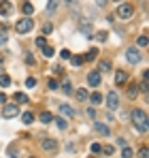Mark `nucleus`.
<instances>
[{
	"label": "nucleus",
	"mask_w": 149,
	"mask_h": 158,
	"mask_svg": "<svg viewBox=\"0 0 149 158\" xmlns=\"http://www.w3.org/2000/svg\"><path fill=\"white\" fill-rule=\"evenodd\" d=\"M58 6H60V0H49V2H47V13L53 15V13L58 11Z\"/></svg>",
	"instance_id": "13"
},
{
	"label": "nucleus",
	"mask_w": 149,
	"mask_h": 158,
	"mask_svg": "<svg viewBox=\"0 0 149 158\" xmlns=\"http://www.w3.org/2000/svg\"><path fill=\"white\" fill-rule=\"evenodd\" d=\"M96 53H98V49H96V47H94V49H92V52H87V53H85V58H83V62H92V60H94V58H96Z\"/></svg>",
	"instance_id": "22"
},
{
	"label": "nucleus",
	"mask_w": 149,
	"mask_h": 158,
	"mask_svg": "<svg viewBox=\"0 0 149 158\" xmlns=\"http://www.w3.org/2000/svg\"><path fill=\"white\" fill-rule=\"evenodd\" d=\"M0 85H2V88H9V85H11V77H9V75H0Z\"/></svg>",
	"instance_id": "25"
},
{
	"label": "nucleus",
	"mask_w": 149,
	"mask_h": 158,
	"mask_svg": "<svg viewBox=\"0 0 149 158\" xmlns=\"http://www.w3.org/2000/svg\"><path fill=\"white\" fill-rule=\"evenodd\" d=\"M62 90H64L66 94H70V92H73V85H70L68 81H64V83H62Z\"/></svg>",
	"instance_id": "33"
},
{
	"label": "nucleus",
	"mask_w": 149,
	"mask_h": 158,
	"mask_svg": "<svg viewBox=\"0 0 149 158\" xmlns=\"http://www.w3.org/2000/svg\"><path fill=\"white\" fill-rule=\"evenodd\" d=\"M81 32H83L85 36H92V24H90V22H85V24H81Z\"/></svg>",
	"instance_id": "20"
},
{
	"label": "nucleus",
	"mask_w": 149,
	"mask_h": 158,
	"mask_svg": "<svg viewBox=\"0 0 149 158\" xmlns=\"http://www.w3.org/2000/svg\"><path fill=\"white\" fill-rule=\"evenodd\" d=\"M102 154H104V156H113V154H115V148H113V145H104V148H102Z\"/></svg>",
	"instance_id": "26"
},
{
	"label": "nucleus",
	"mask_w": 149,
	"mask_h": 158,
	"mask_svg": "<svg viewBox=\"0 0 149 158\" xmlns=\"http://www.w3.org/2000/svg\"><path fill=\"white\" fill-rule=\"evenodd\" d=\"M87 96H90V94H87V90H85V88H79V90H77V101H81V103H83V101H87Z\"/></svg>",
	"instance_id": "15"
},
{
	"label": "nucleus",
	"mask_w": 149,
	"mask_h": 158,
	"mask_svg": "<svg viewBox=\"0 0 149 158\" xmlns=\"http://www.w3.org/2000/svg\"><path fill=\"white\" fill-rule=\"evenodd\" d=\"M90 150H92V154H102V145H100V143H92Z\"/></svg>",
	"instance_id": "29"
},
{
	"label": "nucleus",
	"mask_w": 149,
	"mask_h": 158,
	"mask_svg": "<svg viewBox=\"0 0 149 158\" xmlns=\"http://www.w3.org/2000/svg\"><path fill=\"white\" fill-rule=\"evenodd\" d=\"M115 83H117V85H126V83H128V73L119 69V71L115 73Z\"/></svg>",
	"instance_id": "10"
},
{
	"label": "nucleus",
	"mask_w": 149,
	"mask_h": 158,
	"mask_svg": "<svg viewBox=\"0 0 149 158\" xmlns=\"http://www.w3.org/2000/svg\"><path fill=\"white\" fill-rule=\"evenodd\" d=\"M128 94H130V96H134V98H136V94H139V85H136V83H132V85H130V88H128Z\"/></svg>",
	"instance_id": "27"
},
{
	"label": "nucleus",
	"mask_w": 149,
	"mask_h": 158,
	"mask_svg": "<svg viewBox=\"0 0 149 158\" xmlns=\"http://www.w3.org/2000/svg\"><path fill=\"white\" fill-rule=\"evenodd\" d=\"M58 128H60V131L66 128V120H64V118H58Z\"/></svg>",
	"instance_id": "36"
},
{
	"label": "nucleus",
	"mask_w": 149,
	"mask_h": 158,
	"mask_svg": "<svg viewBox=\"0 0 149 158\" xmlns=\"http://www.w3.org/2000/svg\"><path fill=\"white\" fill-rule=\"evenodd\" d=\"M60 56H62V58H64V60H68V58H70V56H73V53L68 52V49H62V52H60Z\"/></svg>",
	"instance_id": "39"
},
{
	"label": "nucleus",
	"mask_w": 149,
	"mask_h": 158,
	"mask_svg": "<svg viewBox=\"0 0 149 158\" xmlns=\"http://www.w3.org/2000/svg\"><path fill=\"white\" fill-rule=\"evenodd\" d=\"M26 62H28V64H34V56H32V53H26Z\"/></svg>",
	"instance_id": "40"
},
{
	"label": "nucleus",
	"mask_w": 149,
	"mask_h": 158,
	"mask_svg": "<svg viewBox=\"0 0 149 158\" xmlns=\"http://www.w3.org/2000/svg\"><path fill=\"white\" fill-rule=\"evenodd\" d=\"M122 156L124 158H132L134 156V150H132V148H124V150H122Z\"/></svg>",
	"instance_id": "28"
},
{
	"label": "nucleus",
	"mask_w": 149,
	"mask_h": 158,
	"mask_svg": "<svg viewBox=\"0 0 149 158\" xmlns=\"http://www.w3.org/2000/svg\"><path fill=\"white\" fill-rule=\"evenodd\" d=\"M141 156H143V158H147V156H149V152H147V148H141Z\"/></svg>",
	"instance_id": "42"
},
{
	"label": "nucleus",
	"mask_w": 149,
	"mask_h": 158,
	"mask_svg": "<svg viewBox=\"0 0 149 158\" xmlns=\"http://www.w3.org/2000/svg\"><path fill=\"white\" fill-rule=\"evenodd\" d=\"M87 98H90L92 107H96V105H100V103H102V96H100L98 92H94V94H92V96H87Z\"/></svg>",
	"instance_id": "16"
},
{
	"label": "nucleus",
	"mask_w": 149,
	"mask_h": 158,
	"mask_svg": "<svg viewBox=\"0 0 149 158\" xmlns=\"http://www.w3.org/2000/svg\"><path fill=\"white\" fill-rule=\"evenodd\" d=\"M32 28H34V22H32L30 17H24V19H19V22L15 24V30H17L19 34H28Z\"/></svg>",
	"instance_id": "2"
},
{
	"label": "nucleus",
	"mask_w": 149,
	"mask_h": 158,
	"mask_svg": "<svg viewBox=\"0 0 149 158\" xmlns=\"http://www.w3.org/2000/svg\"><path fill=\"white\" fill-rule=\"evenodd\" d=\"M47 85H49V90H58V88H60V83H58L55 79H49V81H47Z\"/></svg>",
	"instance_id": "32"
},
{
	"label": "nucleus",
	"mask_w": 149,
	"mask_h": 158,
	"mask_svg": "<svg viewBox=\"0 0 149 158\" xmlns=\"http://www.w3.org/2000/svg\"><path fill=\"white\" fill-rule=\"evenodd\" d=\"M94 131L100 132V135H104V137H107V135H111L109 126H107V124H100V122H96V124H94Z\"/></svg>",
	"instance_id": "12"
},
{
	"label": "nucleus",
	"mask_w": 149,
	"mask_h": 158,
	"mask_svg": "<svg viewBox=\"0 0 149 158\" xmlns=\"http://www.w3.org/2000/svg\"><path fill=\"white\" fill-rule=\"evenodd\" d=\"M68 60L73 62V66H81L83 64V56H70Z\"/></svg>",
	"instance_id": "23"
},
{
	"label": "nucleus",
	"mask_w": 149,
	"mask_h": 158,
	"mask_svg": "<svg viewBox=\"0 0 149 158\" xmlns=\"http://www.w3.org/2000/svg\"><path fill=\"white\" fill-rule=\"evenodd\" d=\"M64 2H73V0H64Z\"/></svg>",
	"instance_id": "46"
},
{
	"label": "nucleus",
	"mask_w": 149,
	"mask_h": 158,
	"mask_svg": "<svg viewBox=\"0 0 149 158\" xmlns=\"http://www.w3.org/2000/svg\"><path fill=\"white\" fill-rule=\"evenodd\" d=\"M43 56H45V58H53V56H55V49L49 47V45H45V47H43Z\"/></svg>",
	"instance_id": "21"
},
{
	"label": "nucleus",
	"mask_w": 149,
	"mask_h": 158,
	"mask_svg": "<svg viewBox=\"0 0 149 158\" xmlns=\"http://www.w3.org/2000/svg\"><path fill=\"white\" fill-rule=\"evenodd\" d=\"M136 45L139 47H147V36H139L136 39Z\"/></svg>",
	"instance_id": "31"
},
{
	"label": "nucleus",
	"mask_w": 149,
	"mask_h": 158,
	"mask_svg": "<svg viewBox=\"0 0 149 158\" xmlns=\"http://www.w3.org/2000/svg\"><path fill=\"white\" fill-rule=\"evenodd\" d=\"M96 4H100V6H104V4H107V0H96Z\"/></svg>",
	"instance_id": "44"
},
{
	"label": "nucleus",
	"mask_w": 149,
	"mask_h": 158,
	"mask_svg": "<svg viewBox=\"0 0 149 158\" xmlns=\"http://www.w3.org/2000/svg\"><path fill=\"white\" fill-rule=\"evenodd\" d=\"M22 122H24V124H32V122H34V113H32V111L22 113Z\"/></svg>",
	"instance_id": "14"
},
{
	"label": "nucleus",
	"mask_w": 149,
	"mask_h": 158,
	"mask_svg": "<svg viewBox=\"0 0 149 158\" xmlns=\"http://www.w3.org/2000/svg\"><path fill=\"white\" fill-rule=\"evenodd\" d=\"M11 13H13V4H11L9 0H2V2H0V15H2V17H9Z\"/></svg>",
	"instance_id": "9"
},
{
	"label": "nucleus",
	"mask_w": 149,
	"mask_h": 158,
	"mask_svg": "<svg viewBox=\"0 0 149 158\" xmlns=\"http://www.w3.org/2000/svg\"><path fill=\"white\" fill-rule=\"evenodd\" d=\"M22 11H24L26 15H28V17H30V15H32V13H34V6H32V4H30V2H26L24 6H22Z\"/></svg>",
	"instance_id": "24"
},
{
	"label": "nucleus",
	"mask_w": 149,
	"mask_h": 158,
	"mask_svg": "<svg viewBox=\"0 0 149 158\" xmlns=\"http://www.w3.org/2000/svg\"><path fill=\"white\" fill-rule=\"evenodd\" d=\"M6 41H9V36H6V32H2V30H0V45H4Z\"/></svg>",
	"instance_id": "38"
},
{
	"label": "nucleus",
	"mask_w": 149,
	"mask_h": 158,
	"mask_svg": "<svg viewBox=\"0 0 149 158\" xmlns=\"http://www.w3.org/2000/svg\"><path fill=\"white\" fill-rule=\"evenodd\" d=\"M87 115H90V118H96V111H94V107H90V109H87Z\"/></svg>",
	"instance_id": "41"
},
{
	"label": "nucleus",
	"mask_w": 149,
	"mask_h": 158,
	"mask_svg": "<svg viewBox=\"0 0 149 158\" xmlns=\"http://www.w3.org/2000/svg\"><path fill=\"white\" fill-rule=\"evenodd\" d=\"M132 15H134V6H132V4H119V6H117V17H119V19H130V17H132Z\"/></svg>",
	"instance_id": "4"
},
{
	"label": "nucleus",
	"mask_w": 149,
	"mask_h": 158,
	"mask_svg": "<svg viewBox=\"0 0 149 158\" xmlns=\"http://www.w3.org/2000/svg\"><path fill=\"white\" fill-rule=\"evenodd\" d=\"M100 81H102V73H100V71H90V73H87V83H90L92 88H98Z\"/></svg>",
	"instance_id": "6"
},
{
	"label": "nucleus",
	"mask_w": 149,
	"mask_h": 158,
	"mask_svg": "<svg viewBox=\"0 0 149 158\" xmlns=\"http://www.w3.org/2000/svg\"><path fill=\"white\" fill-rule=\"evenodd\" d=\"M98 71L100 73H109V71H111V62H109V60H102L98 64Z\"/></svg>",
	"instance_id": "17"
},
{
	"label": "nucleus",
	"mask_w": 149,
	"mask_h": 158,
	"mask_svg": "<svg viewBox=\"0 0 149 158\" xmlns=\"http://www.w3.org/2000/svg\"><path fill=\"white\" fill-rule=\"evenodd\" d=\"M53 32V26L51 24H43V34H51Z\"/></svg>",
	"instance_id": "34"
},
{
	"label": "nucleus",
	"mask_w": 149,
	"mask_h": 158,
	"mask_svg": "<svg viewBox=\"0 0 149 158\" xmlns=\"http://www.w3.org/2000/svg\"><path fill=\"white\" fill-rule=\"evenodd\" d=\"M92 36H94L96 41H100V43H102V41H107V32H96V34H92Z\"/></svg>",
	"instance_id": "30"
},
{
	"label": "nucleus",
	"mask_w": 149,
	"mask_h": 158,
	"mask_svg": "<svg viewBox=\"0 0 149 158\" xmlns=\"http://www.w3.org/2000/svg\"><path fill=\"white\" fill-rule=\"evenodd\" d=\"M36 45H38V47H45V45H47L45 36H38V39H36Z\"/></svg>",
	"instance_id": "37"
},
{
	"label": "nucleus",
	"mask_w": 149,
	"mask_h": 158,
	"mask_svg": "<svg viewBox=\"0 0 149 158\" xmlns=\"http://www.w3.org/2000/svg\"><path fill=\"white\" fill-rule=\"evenodd\" d=\"M60 113H62V115H66V118H73V115H74V109L70 105H66V103H64V105H60Z\"/></svg>",
	"instance_id": "11"
},
{
	"label": "nucleus",
	"mask_w": 149,
	"mask_h": 158,
	"mask_svg": "<svg viewBox=\"0 0 149 158\" xmlns=\"http://www.w3.org/2000/svg\"><path fill=\"white\" fill-rule=\"evenodd\" d=\"M2 115H4L6 120H11V118L19 115V105H17V103H4V109H2Z\"/></svg>",
	"instance_id": "3"
},
{
	"label": "nucleus",
	"mask_w": 149,
	"mask_h": 158,
	"mask_svg": "<svg viewBox=\"0 0 149 158\" xmlns=\"http://www.w3.org/2000/svg\"><path fill=\"white\" fill-rule=\"evenodd\" d=\"M126 60H128L130 64H139V62H141V52H139L136 47H128V49H126Z\"/></svg>",
	"instance_id": "5"
},
{
	"label": "nucleus",
	"mask_w": 149,
	"mask_h": 158,
	"mask_svg": "<svg viewBox=\"0 0 149 158\" xmlns=\"http://www.w3.org/2000/svg\"><path fill=\"white\" fill-rule=\"evenodd\" d=\"M115 2H124V0H115Z\"/></svg>",
	"instance_id": "45"
},
{
	"label": "nucleus",
	"mask_w": 149,
	"mask_h": 158,
	"mask_svg": "<svg viewBox=\"0 0 149 158\" xmlns=\"http://www.w3.org/2000/svg\"><path fill=\"white\" fill-rule=\"evenodd\" d=\"M4 103H6V96H4V94L0 92V105H4Z\"/></svg>",
	"instance_id": "43"
},
{
	"label": "nucleus",
	"mask_w": 149,
	"mask_h": 158,
	"mask_svg": "<svg viewBox=\"0 0 149 158\" xmlns=\"http://www.w3.org/2000/svg\"><path fill=\"white\" fill-rule=\"evenodd\" d=\"M41 148H43L45 152H49V154H55V152H58V141H55V139H43V141H41Z\"/></svg>",
	"instance_id": "7"
},
{
	"label": "nucleus",
	"mask_w": 149,
	"mask_h": 158,
	"mask_svg": "<svg viewBox=\"0 0 149 158\" xmlns=\"http://www.w3.org/2000/svg\"><path fill=\"white\" fill-rule=\"evenodd\" d=\"M107 107H109L111 111H115V109L119 107V96H117L115 92H109V96H107Z\"/></svg>",
	"instance_id": "8"
},
{
	"label": "nucleus",
	"mask_w": 149,
	"mask_h": 158,
	"mask_svg": "<svg viewBox=\"0 0 149 158\" xmlns=\"http://www.w3.org/2000/svg\"><path fill=\"white\" fill-rule=\"evenodd\" d=\"M38 120H41V122H43V124H49L51 120H53V115H51L49 111H43V113H41V118H38Z\"/></svg>",
	"instance_id": "19"
},
{
	"label": "nucleus",
	"mask_w": 149,
	"mask_h": 158,
	"mask_svg": "<svg viewBox=\"0 0 149 158\" xmlns=\"http://www.w3.org/2000/svg\"><path fill=\"white\" fill-rule=\"evenodd\" d=\"M130 115H132V124H134V128H136L139 132H147V131H149L147 113H145L143 109H134Z\"/></svg>",
	"instance_id": "1"
},
{
	"label": "nucleus",
	"mask_w": 149,
	"mask_h": 158,
	"mask_svg": "<svg viewBox=\"0 0 149 158\" xmlns=\"http://www.w3.org/2000/svg\"><path fill=\"white\" fill-rule=\"evenodd\" d=\"M15 103H17V105H24V103H28V96H26L24 92H17V94H15Z\"/></svg>",
	"instance_id": "18"
},
{
	"label": "nucleus",
	"mask_w": 149,
	"mask_h": 158,
	"mask_svg": "<svg viewBox=\"0 0 149 158\" xmlns=\"http://www.w3.org/2000/svg\"><path fill=\"white\" fill-rule=\"evenodd\" d=\"M34 85H36V79H34V77L26 79V88H34Z\"/></svg>",
	"instance_id": "35"
}]
</instances>
